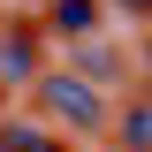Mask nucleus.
<instances>
[{"instance_id":"nucleus-1","label":"nucleus","mask_w":152,"mask_h":152,"mask_svg":"<svg viewBox=\"0 0 152 152\" xmlns=\"http://www.w3.org/2000/svg\"><path fill=\"white\" fill-rule=\"evenodd\" d=\"M31 91H38V107H46V129H53V137H61V129H76V137H99V129H107V114H114L107 99H99L84 76H69V69H46Z\"/></svg>"},{"instance_id":"nucleus-2","label":"nucleus","mask_w":152,"mask_h":152,"mask_svg":"<svg viewBox=\"0 0 152 152\" xmlns=\"http://www.w3.org/2000/svg\"><path fill=\"white\" fill-rule=\"evenodd\" d=\"M38 38L46 31H31V23H0V91H31L38 76H46Z\"/></svg>"},{"instance_id":"nucleus-3","label":"nucleus","mask_w":152,"mask_h":152,"mask_svg":"<svg viewBox=\"0 0 152 152\" xmlns=\"http://www.w3.org/2000/svg\"><path fill=\"white\" fill-rule=\"evenodd\" d=\"M99 23H107V0H53V8H46V31H53V38H76V46L99 38Z\"/></svg>"},{"instance_id":"nucleus-4","label":"nucleus","mask_w":152,"mask_h":152,"mask_svg":"<svg viewBox=\"0 0 152 152\" xmlns=\"http://www.w3.org/2000/svg\"><path fill=\"white\" fill-rule=\"evenodd\" d=\"M0 152H69V145L31 114H0Z\"/></svg>"},{"instance_id":"nucleus-5","label":"nucleus","mask_w":152,"mask_h":152,"mask_svg":"<svg viewBox=\"0 0 152 152\" xmlns=\"http://www.w3.org/2000/svg\"><path fill=\"white\" fill-rule=\"evenodd\" d=\"M107 129L122 137V152H152V91H137L122 114H107Z\"/></svg>"},{"instance_id":"nucleus-6","label":"nucleus","mask_w":152,"mask_h":152,"mask_svg":"<svg viewBox=\"0 0 152 152\" xmlns=\"http://www.w3.org/2000/svg\"><path fill=\"white\" fill-rule=\"evenodd\" d=\"M114 8H122V15H145V23H152V0H114Z\"/></svg>"},{"instance_id":"nucleus-7","label":"nucleus","mask_w":152,"mask_h":152,"mask_svg":"<svg viewBox=\"0 0 152 152\" xmlns=\"http://www.w3.org/2000/svg\"><path fill=\"white\" fill-rule=\"evenodd\" d=\"M145 76H152V46H145Z\"/></svg>"}]
</instances>
